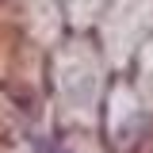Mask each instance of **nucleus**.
<instances>
[{"label": "nucleus", "instance_id": "f257e3e1", "mask_svg": "<svg viewBox=\"0 0 153 153\" xmlns=\"http://www.w3.org/2000/svg\"><path fill=\"white\" fill-rule=\"evenodd\" d=\"M46 153H57V149H46Z\"/></svg>", "mask_w": 153, "mask_h": 153}]
</instances>
